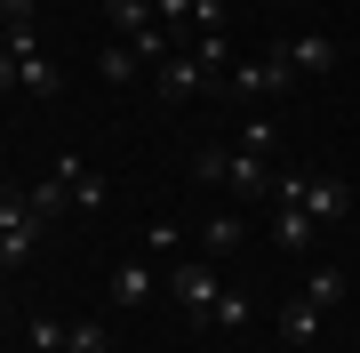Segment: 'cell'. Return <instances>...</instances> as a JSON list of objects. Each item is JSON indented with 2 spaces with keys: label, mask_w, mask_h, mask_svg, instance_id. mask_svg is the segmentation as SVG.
I'll return each mask as SVG.
<instances>
[{
  "label": "cell",
  "mask_w": 360,
  "mask_h": 353,
  "mask_svg": "<svg viewBox=\"0 0 360 353\" xmlns=\"http://www.w3.org/2000/svg\"><path fill=\"white\" fill-rule=\"evenodd\" d=\"M272 209H304L328 233V225L352 209V185L345 177H321V169H281V177H272Z\"/></svg>",
  "instance_id": "6da1fadb"
},
{
  "label": "cell",
  "mask_w": 360,
  "mask_h": 353,
  "mask_svg": "<svg viewBox=\"0 0 360 353\" xmlns=\"http://www.w3.org/2000/svg\"><path fill=\"white\" fill-rule=\"evenodd\" d=\"M200 177H208V185H232L240 201H272V177H281V169H264V153L217 144V153H200Z\"/></svg>",
  "instance_id": "7a4b0ae2"
},
{
  "label": "cell",
  "mask_w": 360,
  "mask_h": 353,
  "mask_svg": "<svg viewBox=\"0 0 360 353\" xmlns=\"http://www.w3.org/2000/svg\"><path fill=\"white\" fill-rule=\"evenodd\" d=\"M168 305L176 314H193V321H217V297H224V281H217V265L208 257H184V265H168Z\"/></svg>",
  "instance_id": "3957f363"
},
{
  "label": "cell",
  "mask_w": 360,
  "mask_h": 353,
  "mask_svg": "<svg viewBox=\"0 0 360 353\" xmlns=\"http://www.w3.org/2000/svg\"><path fill=\"white\" fill-rule=\"evenodd\" d=\"M153 89H160V105H193V97H217L224 89V73H208L193 49H176V56L153 65Z\"/></svg>",
  "instance_id": "277c9868"
},
{
  "label": "cell",
  "mask_w": 360,
  "mask_h": 353,
  "mask_svg": "<svg viewBox=\"0 0 360 353\" xmlns=\"http://www.w3.org/2000/svg\"><path fill=\"white\" fill-rule=\"evenodd\" d=\"M288 49H264V56H240L232 65V80H224V97H240V105H264V97H281L288 89Z\"/></svg>",
  "instance_id": "5b68a950"
},
{
  "label": "cell",
  "mask_w": 360,
  "mask_h": 353,
  "mask_svg": "<svg viewBox=\"0 0 360 353\" xmlns=\"http://www.w3.org/2000/svg\"><path fill=\"white\" fill-rule=\"evenodd\" d=\"M32 249H40V217H32V201L0 185V265L16 273V265H25Z\"/></svg>",
  "instance_id": "8992f818"
},
{
  "label": "cell",
  "mask_w": 360,
  "mask_h": 353,
  "mask_svg": "<svg viewBox=\"0 0 360 353\" xmlns=\"http://www.w3.org/2000/svg\"><path fill=\"white\" fill-rule=\"evenodd\" d=\"M32 353H104V321H32Z\"/></svg>",
  "instance_id": "52a82bcc"
},
{
  "label": "cell",
  "mask_w": 360,
  "mask_h": 353,
  "mask_svg": "<svg viewBox=\"0 0 360 353\" xmlns=\"http://www.w3.org/2000/svg\"><path fill=\"white\" fill-rule=\"evenodd\" d=\"M160 281H168L160 257H153V249H136V257L112 273V305H144V297H160Z\"/></svg>",
  "instance_id": "ba28073f"
},
{
  "label": "cell",
  "mask_w": 360,
  "mask_h": 353,
  "mask_svg": "<svg viewBox=\"0 0 360 353\" xmlns=\"http://www.w3.org/2000/svg\"><path fill=\"white\" fill-rule=\"evenodd\" d=\"M80 169H89V161H80V153H65V161H56V169H49V177H40L32 193H25L40 225H49V217H56V209H65V201H72V177H80Z\"/></svg>",
  "instance_id": "9c48e42d"
},
{
  "label": "cell",
  "mask_w": 360,
  "mask_h": 353,
  "mask_svg": "<svg viewBox=\"0 0 360 353\" xmlns=\"http://www.w3.org/2000/svg\"><path fill=\"white\" fill-rule=\"evenodd\" d=\"M272 241H281L288 257H312V249H321V225H312L304 209H272Z\"/></svg>",
  "instance_id": "30bf717a"
},
{
  "label": "cell",
  "mask_w": 360,
  "mask_h": 353,
  "mask_svg": "<svg viewBox=\"0 0 360 353\" xmlns=\"http://www.w3.org/2000/svg\"><path fill=\"white\" fill-rule=\"evenodd\" d=\"M240 241H248L240 209H224V217H208V225H200V257H208V265H224V257H232V249H240Z\"/></svg>",
  "instance_id": "8fae6325"
},
{
  "label": "cell",
  "mask_w": 360,
  "mask_h": 353,
  "mask_svg": "<svg viewBox=\"0 0 360 353\" xmlns=\"http://www.w3.org/2000/svg\"><path fill=\"white\" fill-rule=\"evenodd\" d=\"M281 49H288V73H336V40H328V32L281 40Z\"/></svg>",
  "instance_id": "7c38bea8"
},
{
  "label": "cell",
  "mask_w": 360,
  "mask_h": 353,
  "mask_svg": "<svg viewBox=\"0 0 360 353\" xmlns=\"http://www.w3.org/2000/svg\"><path fill=\"white\" fill-rule=\"evenodd\" d=\"M96 73L112 80V89H129V80L144 73V49H136V40H112V49H96Z\"/></svg>",
  "instance_id": "4fadbf2b"
},
{
  "label": "cell",
  "mask_w": 360,
  "mask_h": 353,
  "mask_svg": "<svg viewBox=\"0 0 360 353\" xmlns=\"http://www.w3.org/2000/svg\"><path fill=\"white\" fill-rule=\"evenodd\" d=\"M104 16H112V32H120V40H136V32H153V25H160L153 0H104Z\"/></svg>",
  "instance_id": "5bb4252c"
},
{
  "label": "cell",
  "mask_w": 360,
  "mask_h": 353,
  "mask_svg": "<svg viewBox=\"0 0 360 353\" xmlns=\"http://www.w3.org/2000/svg\"><path fill=\"white\" fill-rule=\"evenodd\" d=\"M281 337L288 345H312V337H321V305H312V297H288L281 305Z\"/></svg>",
  "instance_id": "9a60e30c"
},
{
  "label": "cell",
  "mask_w": 360,
  "mask_h": 353,
  "mask_svg": "<svg viewBox=\"0 0 360 353\" xmlns=\"http://www.w3.org/2000/svg\"><path fill=\"white\" fill-rule=\"evenodd\" d=\"M304 297H312V305H321V314H328V305L345 297V265H312V281H304Z\"/></svg>",
  "instance_id": "2e32d148"
},
{
  "label": "cell",
  "mask_w": 360,
  "mask_h": 353,
  "mask_svg": "<svg viewBox=\"0 0 360 353\" xmlns=\"http://www.w3.org/2000/svg\"><path fill=\"white\" fill-rule=\"evenodd\" d=\"M272 137H281V129H272V113H248L232 144H240V153H272Z\"/></svg>",
  "instance_id": "e0dca14e"
},
{
  "label": "cell",
  "mask_w": 360,
  "mask_h": 353,
  "mask_svg": "<svg viewBox=\"0 0 360 353\" xmlns=\"http://www.w3.org/2000/svg\"><path fill=\"white\" fill-rule=\"evenodd\" d=\"M176 241H184V233H176V217H153V225H144V241H136V249H153V257H168Z\"/></svg>",
  "instance_id": "ac0fdd59"
},
{
  "label": "cell",
  "mask_w": 360,
  "mask_h": 353,
  "mask_svg": "<svg viewBox=\"0 0 360 353\" xmlns=\"http://www.w3.org/2000/svg\"><path fill=\"white\" fill-rule=\"evenodd\" d=\"M153 8H160V25L176 40H193V0H153Z\"/></svg>",
  "instance_id": "d6986e66"
},
{
  "label": "cell",
  "mask_w": 360,
  "mask_h": 353,
  "mask_svg": "<svg viewBox=\"0 0 360 353\" xmlns=\"http://www.w3.org/2000/svg\"><path fill=\"white\" fill-rule=\"evenodd\" d=\"M248 314H257V305H248V297H240V289H224V297H217V329H240Z\"/></svg>",
  "instance_id": "ffe728a7"
},
{
  "label": "cell",
  "mask_w": 360,
  "mask_h": 353,
  "mask_svg": "<svg viewBox=\"0 0 360 353\" xmlns=\"http://www.w3.org/2000/svg\"><path fill=\"white\" fill-rule=\"evenodd\" d=\"M72 209H104V177H89V169L72 177Z\"/></svg>",
  "instance_id": "44dd1931"
},
{
  "label": "cell",
  "mask_w": 360,
  "mask_h": 353,
  "mask_svg": "<svg viewBox=\"0 0 360 353\" xmlns=\"http://www.w3.org/2000/svg\"><path fill=\"white\" fill-rule=\"evenodd\" d=\"M8 89H16V49L0 40V97H8Z\"/></svg>",
  "instance_id": "7402d4cb"
},
{
  "label": "cell",
  "mask_w": 360,
  "mask_h": 353,
  "mask_svg": "<svg viewBox=\"0 0 360 353\" xmlns=\"http://www.w3.org/2000/svg\"><path fill=\"white\" fill-rule=\"evenodd\" d=\"M8 281H16V273H8V265H0V297H8Z\"/></svg>",
  "instance_id": "603a6c76"
},
{
  "label": "cell",
  "mask_w": 360,
  "mask_h": 353,
  "mask_svg": "<svg viewBox=\"0 0 360 353\" xmlns=\"http://www.w3.org/2000/svg\"><path fill=\"white\" fill-rule=\"evenodd\" d=\"M0 337H8V321H0Z\"/></svg>",
  "instance_id": "cb8c5ba5"
}]
</instances>
